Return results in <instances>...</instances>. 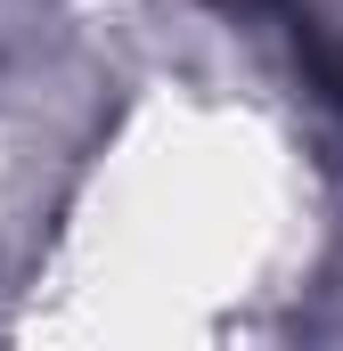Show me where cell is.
Here are the masks:
<instances>
[{"instance_id":"cell-1","label":"cell","mask_w":343,"mask_h":351,"mask_svg":"<svg viewBox=\"0 0 343 351\" xmlns=\"http://www.w3.org/2000/svg\"><path fill=\"white\" fill-rule=\"evenodd\" d=\"M327 74H335V90H343V58H335V66H327Z\"/></svg>"}]
</instances>
